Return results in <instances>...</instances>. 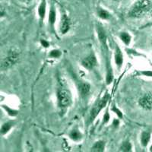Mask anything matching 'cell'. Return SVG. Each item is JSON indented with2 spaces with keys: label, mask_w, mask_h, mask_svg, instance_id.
Segmentation results:
<instances>
[{
  "label": "cell",
  "mask_w": 152,
  "mask_h": 152,
  "mask_svg": "<svg viewBox=\"0 0 152 152\" xmlns=\"http://www.w3.org/2000/svg\"><path fill=\"white\" fill-rule=\"evenodd\" d=\"M56 20V11L55 5L53 4L50 5V12H49V18H48V21L50 24V27L53 28L54 24H55Z\"/></svg>",
  "instance_id": "cell-8"
},
{
  "label": "cell",
  "mask_w": 152,
  "mask_h": 152,
  "mask_svg": "<svg viewBox=\"0 0 152 152\" xmlns=\"http://www.w3.org/2000/svg\"><path fill=\"white\" fill-rule=\"evenodd\" d=\"M97 59L94 55H90L89 56L86 57L85 59H83L81 64L85 69H91L94 66H97Z\"/></svg>",
  "instance_id": "cell-6"
},
{
  "label": "cell",
  "mask_w": 152,
  "mask_h": 152,
  "mask_svg": "<svg viewBox=\"0 0 152 152\" xmlns=\"http://www.w3.org/2000/svg\"><path fill=\"white\" fill-rule=\"evenodd\" d=\"M142 74L144 75L145 76H148V77H152L151 71H143L142 72Z\"/></svg>",
  "instance_id": "cell-26"
},
{
  "label": "cell",
  "mask_w": 152,
  "mask_h": 152,
  "mask_svg": "<svg viewBox=\"0 0 152 152\" xmlns=\"http://www.w3.org/2000/svg\"><path fill=\"white\" fill-rule=\"evenodd\" d=\"M40 43H41V45L43 46V47H45V48H47V47L50 46V43L45 40H40Z\"/></svg>",
  "instance_id": "cell-25"
},
{
  "label": "cell",
  "mask_w": 152,
  "mask_h": 152,
  "mask_svg": "<svg viewBox=\"0 0 152 152\" xmlns=\"http://www.w3.org/2000/svg\"><path fill=\"white\" fill-rule=\"evenodd\" d=\"M2 107H3L4 109L5 110L6 113H8V114H9V116H15L16 115L18 114V111L15 110L11 109V108H9V107H7V106H2Z\"/></svg>",
  "instance_id": "cell-21"
},
{
  "label": "cell",
  "mask_w": 152,
  "mask_h": 152,
  "mask_svg": "<svg viewBox=\"0 0 152 152\" xmlns=\"http://www.w3.org/2000/svg\"><path fill=\"white\" fill-rule=\"evenodd\" d=\"M38 15L41 21H43L46 16V12H47V0H41L40 3L38 6L37 9Z\"/></svg>",
  "instance_id": "cell-10"
},
{
  "label": "cell",
  "mask_w": 152,
  "mask_h": 152,
  "mask_svg": "<svg viewBox=\"0 0 152 152\" xmlns=\"http://www.w3.org/2000/svg\"><path fill=\"white\" fill-rule=\"evenodd\" d=\"M150 151H152V146H151V148H150Z\"/></svg>",
  "instance_id": "cell-29"
},
{
  "label": "cell",
  "mask_w": 152,
  "mask_h": 152,
  "mask_svg": "<svg viewBox=\"0 0 152 152\" xmlns=\"http://www.w3.org/2000/svg\"><path fill=\"white\" fill-rule=\"evenodd\" d=\"M59 104L62 107H67L71 104V95L69 91L66 89H60L58 92Z\"/></svg>",
  "instance_id": "cell-4"
},
{
  "label": "cell",
  "mask_w": 152,
  "mask_h": 152,
  "mask_svg": "<svg viewBox=\"0 0 152 152\" xmlns=\"http://www.w3.org/2000/svg\"><path fill=\"white\" fill-rule=\"evenodd\" d=\"M114 59H115V62L117 67L121 68L123 63V56L121 50L119 48V47H116V50H115V56H114Z\"/></svg>",
  "instance_id": "cell-11"
},
{
  "label": "cell",
  "mask_w": 152,
  "mask_h": 152,
  "mask_svg": "<svg viewBox=\"0 0 152 152\" xmlns=\"http://www.w3.org/2000/svg\"><path fill=\"white\" fill-rule=\"evenodd\" d=\"M113 78V76L112 70H111L110 68L109 67V62H107V85H109V84H110L111 82H112Z\"/></svg>",
  "instance_id": "cell-20"
},
{
  "label": "cell",
  "mask_w": 152,
  "mask_h": 152,
  "mask_svg": "<svg viewBox=\"0 0 152 152\" xmlns=\"http://www.w3.org/2000/svg\"><path fill=\"white\" fill-rule=\"evenodd\" d=\"M108 100H109V95H108V94H106L104 96V97H102L101 100H99V102L94 107L92 110L91 111L90 122H92L95 118L97 117V116L99 114V113L101 111V110L104 108L105 106L107 105Z\"/></svg>",
  "instance_id": "cell-3"
},
{
  "label": "cell",
  "mask_w": 152,
  "mask_h": 152,
  "mask_svg": "<svg viewBox=\"0 0 152 152\" xmlns=\"http://www.w3.org/2000/svg\"><path fill=\"white\" fill-rule=\"evenodd\" d=\"M151 139V134L148 132H143L141 135V143L144 147H146Z\"/></svg>",
  "instance_id": "cell-15"
},
{
  "label": "cell",
  "mask_w": 152,
  "mask_h": 152,
  "mask_svg": "<svg viewBox=\"0 0 152 152\" xmlns=\"http://www.w3.org/2000/svg\"><path fill=\"white\" fill-rule=\"evenodd\" d=\"M151 7V0H137L130 9L129 15L132 18H140L150 10Z\"/></svg>",
  "instance_id": "cell-1"
},
{
  "label": "cell",
  "mask_w": 152,
  "mask_h": 152,
  "mask_svg": "<svg viewBox=\"0 0 152 152\" xmlns=\"http://www.w3.org/2000/svg\"><path fill=\"white\" fill-rule=\"evenodd\" d=\"M119 120H117V119H116V120H114L113 121V126H115V127H117L118 125H119Z\"/></svg>",
  "instance_id": "cell-28"
},
{
  "label": "cell",
  "mask_w": 152,
  "mask_h": 152,
  "mask_svg": "<svg viewBox=\"0 0 152 152\" xmlns=\"http://www.w3.org/2000/svg\"><path fill=\"white\" fill-rule=\"evenodd\" d=\"M69 136L73 141H79L81 139L82 135L78 130H72L69 134Z\"/></svg>",
  "instance_id": "cell-18"
},
{
  "label": "cell",
  "mask_w": 152,
  "mask_h": 152,
  "mask_svg": "<svg viewBox=\"0 0 152 152\" xmlns=\"http://www.w3.org/2000/svg\"><path fill=\"white\" fill-rule=\"evenodd\" d=\"M21 2H24V3L29 4V3H31V2H32L33 0H21Z\"/></svg>",
  "instance_id": "cell-27"
},
{
  "label": "cell",
  "mask_w": 152,
  "mask_h": 152,
  "mask_svg": "<svg viewBox=\"0 0 152 152\" xmlns=\"http://www.w3.org/2000/svg\"><path fill=\"white\" fill-rule=\"evenodd\" d=\"M112 110L113 111V112H115V113H116V115H117L119 118H123V113H122L121 111L118 109L117 107H113L112 108Z\"/></svg>",
  "instance_id": "cell-23"
},
{
  "label": "cell",
  "mask_w": 152,
  "mask_h": 152,
  "mask_svg": "<svg viewBox=\"0 0 152 152\" xmlns=\"http://www.w3.org/2000/svg\"><path fill=\"white\" fill-rule=\"evenodd\" d=\"M110 116L109 113L107 111V112L105 113V114L104 115V123H108L110 120Z\"/></svg>",
  "instance_id": "cell-24"
},
{
  "label": "cell",
  "mask_w": 152,
  "mask_h": 152,
  "mask_svg": "<svg viewBox=\"0 0 152 152\" xmlns=\"http://www.w3.org/2000/svg\"><path fill=\"white\" fill-rule=\"evenodd\" d=\"M97 14L98 16L103 20H108L111 18V15L108 11L106 9H103V8H98L97 9Z\"/></svg>",
  "instance_id": "cell-13"
},
{
  "label": "cell",
  "mask_w": 152,
  "mask_h": 152,
  "mask_svg": "<svg viewBox=\"0 0 152 152\" xmlns=\"http://www.w3.org/2000/svg\"><path fill=\"white\" fill-rule=\"evenodd\" d=\"M78 88H79V91L81 96H86L91 91V85L87 82H84V83L80 84Z\"/></svg>",
  "instance_id": "cell-12"
},
{
  "label": "cell",
  "mask_w": 152,
  "mask_h": 152,
  "mask_svg": "<svg viewBox=\"0 0 152 152\" xmlns=\"http://www.w3.org/2000/svg\"><path fill=\"white\" fill-rule=\"evenodd\" d=\"M13 124H14L13 122H7V123H4L2 126V128H1V133L2 135H5L6 133L9 132V130L13 126Z\"/></svg>",
  "instance_id": "cell-17"
},
{
  "label": "cell",
  "mask_w": 152,
  "mask_h": 152,
  "mask_svg": "<svg viewBox=\"0 0 152 152\" xmlns=\"http://www.w3.org/2000/svg\"><path fill=\"white\" fill-rule=\"evenodd\" d=\"M105 148V143L103 141H98V142H95L93 147L91 148L92 151H97V152H102L104 151Z\"/></svg>",
  "instance_id": "cell-14"
},
{
  "label": "cell",
  "mask_w": 152,
  "mask_h": 152,
  "mask_svg": "<svg viewBox=\"0 0 152 152\" xmlns=\"http://www.w3.org/2000/svg\"><path fill=\"white\" fill-rule=\"evenodd\" d=\"M97 35L101 45L107 49V34L104 29L101 26L97 27Z\"/></svg>",
  "instance_id": "cell-9"
},
{
  "label": "cell",
  "mask_w": 152,
  "mask_h": 152,
  "mask_svg": "<svg viewBox=\"0 0 152 152\" xmlns=\"http://www.w3.org/2000/svg\"><path fill=\"white\" fill-rule=\"evenodd\" d=\"M61 55H62V53L58 50H52L50 53V56L52 57V58H59V57L61 56Z\"/></svg>",
  "instance_id": "cell-22"
},
{
  "label": "cell",
  "mask_w": 152,
  "mask_h": 152,
  "mask_svg": "<svg viewBox=\"0 0 152 152\" xmlns=\"http://www.w3.org/2000/svg\"><path fill=\"white\" fill-rule=\"evenodd\" d=\"M19 54L17 51L12 50L10 51L8 54V56L5 57V59L2 60V64H1V67L2 69H8V68L11 67L12 66L16 63L17 61L18 60Z\"/></svg>",
  "instance_id": "cell-2"
},
{
  "label": "cell",
  "mask_w": 152,
  "mask_h": 152,
  "mask_svg": "<svg viewBox=\"0 0 152 152\" xmlns=\"http://www.w3.org/2000/svg\"><path fill=\"white\" fill-rule=\"evenodd\" d=\"M70 28V22H69V18L66 16V15H63L61 19L60 22V32L62 34H65L69 31Z\"/></svg>",
  "instance_id": "cell-7"
},
{
  "label": "cell",
  "mask_w": 152,
  "mask_h": 152,
  "mask_svg": "<svg viewBox=\"0 0 152 152\" xmlns=\"http://www.w3.org/2000/svg\"><path fill=\"white\" fill-rule=\"evenodd\" d=\"M120 151H131L132 144L128 141L124 142L122 144L121 147H120Z\"/></svg>",
  "instance_id": "cell-19"
},
{
  "label": "cell",
  "mask_w": 152,
  "mask_h": 152,
  "mask_svg": "<svg viewBox=\"0 0 152 152\" xmlns=\"http://www.w3.org/2000/svg\"><path fill=\"white\" fill-rule=\"evenodd\" d=\"M119 37L121 39L122 41L126 44V46H129L130 44V42H131L132 37L130 36V34L127 32H122L119 34Z\"/></svg>",
  "instance_id": "cell-16"
},
{
  "label": "cell",
  "mask_w": 152,
  "mask_h": 152,
  "mask_svg": "<svg viewBox=\"0 0 152 152\" xmlns=\"http://www.w3.org/2000/svg\"><path fill=\"white\" fill-rule=\"evenodd\" d=\"M138 104L145 110H150L152 109V94L151 93H147L143 97L139 99Z\"/></svg>",
  "instance_id": "cell-5"
}]
</instances>
